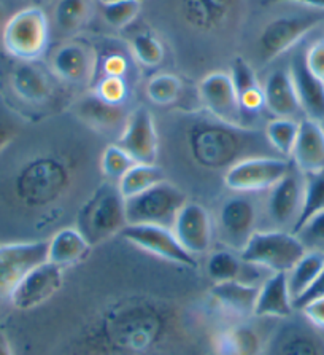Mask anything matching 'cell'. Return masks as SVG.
Instances as JSON below:
<instances>
[{"label": "cell", "instance_id": "cell-35", "mask_svg": "<svg viewBox=\"0 0 324 355\" xmlns=\"http://www.w3.org/2000/svg\"><path fill=\"white\" fill-rule=\"evenodd\" d=\"M99 8L107 26L123 31L138 19L143 10V0H115V2L99 3Z\"/></svg>", "mask_w": 324, "mask_h": 355}, {"label": "cell", "instance_id": "cell-22", "mask_svg": "<svg viewBox=\"0 0 324 355\" xmlns=\"http://www.w3.org/2000/svg\"><path fill=\"white\" fill-rule=\"evenodd\" d=\"M293 163L302 174L324 171V131L320 121L302 118L291 153Z\"/></svg>", "mask_w": 324, "mask_h": 355}, {"label": "cell", "instance_id": "cell-40", "mask_svg": "<svg viewBox=\"0 0 324 355\" xmlns=\"http://www.w3.org/2000/svg\"><path fill=\"white\" fill-rule=\"evenodd\" d=\"M278 355H324V352L321 343L315 336L302 331L286 336L280 346Z\"/></svg>", "mask_w": 324, "mask_h": 355}, {"label": "cell", "instance_id": "cell-1", "mask_svg": "<svg viewBox=\"0 0 324 355\" xmlns=\"http://www.w3.org/2000/svg\"><path fill=\"white\" fill-rule=\"evenodd\" d=\"M258 141L259 132L256 129H251V126L229 125L205 110L202 115H194L186 129L189 153L205 169L228 171L237 161L248 158L246 152Z\"/></svg>", "mask_w": 324, "mask_h": 355}, {"label": "cell", "instance_id": "cell-7", "mask_svg": "<svg viewBox=\"0 0 324 355\" xmlns=\"http://www.w3.org/2000/svg\"><path fill=\"white\" fill-rule=\"evenodd\" d=\"M70 184L69 166L56 157H42L19 172L16 190L27 206H46L61 198Z\"/></svg>", "mask_w": 324, "mask_h": 355}, {"label": "cell", "instance_id": "cell-49", "mask_svg": "<svg viewBox=\"0 0 324 355\" xmlns=\"http://www.w3.org/2000/svg\"><path fill=\"white\" fill-rule=\"evenodd\" d=\"M96 2H99V3H107V2H115V0H96Z\"/></svg>", "mask_w": 324, "mask_h": 355}, {"label": "cell", "instance_id": "cell-30", "mask_svg": "<svg viewBox=\"0 0 324 355\" xmlns=\"http://www.w3.org/2000/svg\"><path fill=\"white\" fill-rule=\"evenodd\" d=\"M164 179V171L159 168L156 163H135L126 174H124L120 180H118V190H120L121 196L126 199H131L134 196L140 195L148 188L154 187Z\"/></svg>", "mask_w": 324, "mask_h": 355}, {"label": "cell", "instance_id": "cell-21", "mask_svg": "<svg viewBox=\"0 0 324 355\" xmlns=\"http://www.w3.org/2000/svg\"><path fill=\"white\" fill-rule=\"evenodd\" d=\"M289 73L293 78L297 99L304 118L315 121L324 120V83L309 72L304 61V51H297L291 58Z\"/></svg>", "mask_w": 324, "mask_h": 355}, {"label": "cell", "instance_id": "cell-48", "mask_svg": "<svg viewBox=\"0 0 324 355\" xmlns=\"http://www.w3.org/2000/svg\"><path fill=\"white\" fill-rule=\"evenodd\" d=\"M7 19H8L7 8H5L3 2H2V0H0V34H2V29H3L5 23H7Z\"/></svg>", "mask_w": 324, "mask_h": 355}, {"label": "cell", "instance_id": "cell-17", "mask_svg": "<svg viewBox=\"0 0 324 355\" xmlns=\"http://www.w3.org/2000/svg\"><path fill=\"white\" fill-rule=\"evenodd\" d=\"M64 270L53 265L50 261H43L26 274V277L19 282L18 287L10 297L16 309L29 311L37 306H42L48 300L53 298L62 287Z\"/></svg>", "mask_w": 324, "mask_h": 355}, {"label": "cell", "instance_id": "cell-31", "mask_svg": "<svg viewBox=\"0 0 324 355\" xmlns=\"http://www.w3.org/2000/svg\"><path fill=\"white\" fill-rule=\"evenodd\" d=\"M324 212V171L304 174V198H302V209L299 218L291 230L297 233L312 217Z\"/></svg>", "mask_w": 324, "mask_h": 355}, {"label": "cell", "instance_id": "cell-16", "mask_svg": "<svg viewBox=\"0 0 324 355\" xmlns=\"http://www.w3.org/2000/svg\"><path fill=\"white\" fill-rule=\"evenodd\" d=\"M53 77L39 61H15L8 72V88L21 104L40 107L54 98Z\"/></svg>", "mask_w": 324, "mask_h": 355}, {"label": "cell", "instance_id": "cell-36", "mask_svg": "<svg viewBox=\"0 0 324 355\" xmlns=\"http://www.w3.org/2000/svg\"><path fill=\"white\" fill-rule=\"evenodd\" d=\"M243 261L228 250L213 252L207 260V272L215 284L240 281Z\"/></svg>", "mask_w": 324, "mask_h": 355}, {"label": "cell", "instance_id": "cell-38", "mask_svg": "<svg viewBox=\"0 0 324 355\" xmlns=\"http://www.w3.org/2000/svg\"><path fill=\"white\" fill-rule=\"evenodd\" d=\"M93 88L91 91L100 99H104L108 104L113 105H124L131 96V85H129L127 78L121 77H96L93 82Z\"/></svg>", "mask_w": 324, "mask_h": 355}, {"label": "cell", "instance_id": "cell-33", "mask_svg": "<svg viewBox=\"0 0 324 355\" xmlns=\"http://www.w3.org/2000/svg\"><path fill=\"white\" fill-rule=\"evenodd\" d=\"M299 121L293 118H272L264 128V137L275 152L285 158H291L293 153L297 132H299Z\"/></svg>", "mask_w": 324, "mask_h": 355}, {"label": "cell", "instance_id": "cell-37", "mask_svg": "<svg viewBox=\"0 0 324 355\" xmlns=\"http://www.w3.org/2000/svg\"><path fill=\"white\" fill-rule=\"evenodd\" d=\"M135 164V159L118 144H111L100 157V171L108 180L116 182Z\"/></svg>", "mask_w": 324, "mask_h": 355}, {"label": "cell", "instance_id": "cell-25", "mask_svg": "<svg viewBox=\"0 0 324 355\" xmlns=\"http://www.w3.org/2000/svg\"><path fill=\"white\" fill-rule=\"evenodd\" d=\"M91 244L77 227L59 230L48 241V261L61 270L77 265L89 254Z\"/></svg>", "mask_w": 324, "mask_h": 355}, {"label": "cell", "instance_id": "cell-10", "mask_svg": "<svg viewBox=\"0 0 324 355\" xmlns=\"http://www.w3.org/2000/svg\"><path fill=\"white\" fill-rule=\"evenodd\" d=\"M97 48L93 43L73 39L56 46L50 56V71L59 82L91 86L97 75Z\"/></svg>", "mask_w": 324, "mask_h": 355}, {"label": "cell", "instance_id": "cell-14", "mask_svg": "<svg viewBox=\"0 0 324 355\" xmlns=\"http://www.w3.org/2000/svg\"><path fill=\"white\" fill-rule=\"evenodd\" d=\"M116 144L131 155L135 163H156L159 137L154 116L148 107L140 105L129 112Z\"/></svg>", "mask_w": 324, "mask_h": 355}, {"label": "cell", "instance_id": "cell-28", "mask_svg": "<svg viewBox=\"0 0 324 355\" xmlns=\"http://www.w3.org/2000/svg\"><path fill=\"white\" fill-rule=\"evenodd\" d=\"M324 270V250H307L291 270L286 272L289 293L293 301L310 288Z\"/></svg>", "mask_w": 324, "mask_h": 355}, {"label": "cell", "instance_id": "cell-23", "mask_svg": "<svg viewBox=\"0 0 324 355\" xmlns=\"http://www.w3.org/2000/svg\"><path fill=\"white\" fill-rule=\"evenodd\" d=\"M293 311L286 272H273L259 288L253 315L261 319H288Z\"/></svg>", "mask_w": 324, "mask_h": 355}, {"label": "cell", "instance_id": "cell-45", "mask_svg": "<svg viewBox=\"0 0 324 355\" xmlns=\"http://www.w3.org/2000/svg\"><path fill=\"white\" fill-rule=\"evenodd\" d=\"M302 314L313 327L324 330V295L323 297L313 298L300 308Z\"/></svg>", "mask_w": 324, "mask_h": 355}, {"label": "cell", "instance_id": "cell-8", "mask_svg": "<svg viewBox=\"0 0 324 355\" xmlns=\"http://www.w3.org/2000/svg\"><path fill=\"white\" fill-rule=\"evenodd\" d=\"M188 201L180 188L162 180L140 195L126 199L127 225H159L172 228L180 209Z\"/></svg>", "mask_w": 324, "mask_h": 355}, {"label": "cell", "instance_id": "cell-26", "mask_svg": "<svg viewBox=\"0 0 324 355\" xmlns=\"http://www.w3.org/2000/svg\"><path fill=\"white\" fill-rule=\"evenodd\" d=\"M259 288L245 281L219 282L212 287V298L226 313L248 317L253 315Z\"/></svg>", "mask_w": 324, "mask_h": 355}, {"label": "cell", "instance_id": "cell-44", "mask_svg": "<svg viewBox=\"0 0 324 355\" xmlns=\"http://www.w3.org/2000/svg\"><path fill=\"white\" fill-rule=\"evenodd\" d=\"M19 125L15 112L7 104L0 102V153L18 136Z\"/></svg>", "mask_w": 324, "mask_h": 355}, {"label": "cell", "instance_id": "cell-50", "mask_svg": "<svg viewBox=\"0 0 324 355\" xmlns=\"http://www.w3.org/2000/svg\"><path fill=\"white\" fill-rule=\"evenodd\" d=\"M321 123V126H323V131H324V120L323 121H320Z\"/></svg>", "mask_w": 324, "mask_h": 355}, {"label": "cell", "instance_id": "cell-43", "mask_svg": "<svg viewBox=\"0 0 324 355\" xmlns=\"http://www.w3.org/2000/svg\"><path fill=\"white\" fill-rule=\"evenodd\" d=\"M304 61L313 77L324 83V34L309 43L304 50Z\"/></svg>", "mask_w": 324, "mask_h": 355}, {"label": "cell", "instance_id": "cell-27", "mask_svg": "<svg viewBox=\"0 0 324 355\" xmlns=\"http://www.w3.org/2000/svg\"><path fill=\"white\" fill-rule=\"evenodd\" d=\"M94 15V0H56L53 7V24L66 35H77Z\"/></svg>", "mask_w": 324, "mask_h": 355}, {"label": "cell", "instance_id": "cell-4", "mask_svg": "<svg viewBox=\"0 0 324 355\" xmlns=\"http://www.w3.org/2000/svg\"><path fill=\"white\" fill-rule=\"evenodd\" d=\"M51 19L39 5H29L8 16L0 45L13 61H40L50 48Z\"/></svg>", "mask_w": 324, "mask_h": 355}, {"label": "cell", "instance_id": "cell-13", "mask_svg": "<svg viewBox=\"0 0 324 355\" xmlns=\"http://www.w3.org/2000/svg\"><path fill=\"white\" fill-rule=\"evenodd\" d=\"M199 101L204 110L229 125H243L239 94L229 72L213 71L205 75L197 85Z\"/></svg>", "mask_w": 324, "mask_h": 355}, {"label": "cell", "instance_id": "cell-34", "mask_svg": "<svg viewBox=\"0 0 324 355\" xmlns=\"http://www.w3.org/2000/svg\"><path fill=\"white\" fill-rule=\"evenodd\" d=\"M216 346L221 355H256L259 338L255 330L240 325L221 333Z\"/></svg>", "mask_w": 324, "mask_h": 355}, {"label": "cell", "instance_id": "cell-20", "mask_svg": "<svg viewBox=\"0 0 324 355\" xmlns=\"http://www.w3.org/2000/svg\"><path fill=\"white\" fill-rule=\"evenodd\" d=\"M264 109L273 118H293L302 114L299 99L288 67L273 69L262 85Z\"/></svg>", "mask_w": 324, "mask_h": 355}, {"label": "cell", "instance_id": "cell-47", "mask_svg": "<svg viewBox=\"0 0 324 355\" xmlns=\"http://www.w3.org/2000/svg\"><path fill=\"white\" fill-rule=\"evenodd\" d=\"M0 355H13L12 347H10V343L2 328H0Z\"/></svg>", "mask_w": 324, "mask_h": 355}, {"label": "cell", "instance_id": "cell-42", "mask_svg": "<svg viewBox=\"0 0 324 355\" xmlns=\"http://www.w3.org/2000/svg\"><path fill=\"white\" fill-rule=\"evenodd\" d=\"M296 236L304 242L307 250H324V212L312 217Z\"/></svg>", "mask_w": 324, "mask_h": 355}, {"label": "cell", "instance_id": "cell-12", "mask_svg": "<svg viewBox=\"0 0 324 355\" xmlns=\"http://www.w3.org/2000/svg\"><path fill=\"white\" fill-rule=\"evenodd\" d=\"M120 234L129 244L162 260L186 268H197L196 257L183 249L172 228L159 225H126Z\"/></svg>", "mask_w": 324, "mask_h": 355}, {"label": "cell", "instance_id": "cell-6", "mask_svg": "<svg viewBox=\"0 0 324 355\" xmlns=\"http://www.w3.org/2000/svg\"><path fill=\"white\" fill-rule=\"evenodd\" d=\"M307 252V247L288 230H256L242 247L240 258L248 266L270 272H288Z\"/></svg>", "mask_w": 324, "mask_h": 355}, {"label": "cell", "instance_id": "cell-24", "mask_svg": "<svg viewBox=\"0 0 324 355\" xmlns=\"http://www.w3.org/2000/svg\"><path fill=\"white\" fill-rule=\"evenodd\" d=\"M75 114L84 125L100 132H110L115 129H123L126 123L127 112L124 105L108 104L93 91L86 93L75 104Z\"/></svg>", "mask_w": 324, "mask_h": 355}, {"label": "cell", "instance_id": "cell-39", "mask_svg": "<svg viewBox=\"0 0 324 355\" xmlns=\"http://www.w3.org/2000/svg\"><path fill=\"white\" fill-rule=\"evenodd\" d=\"M97 75H105V77H121L129 78V72H131V66L134 59L131 53H123L121 50H110L105 55H100L97 51Z\"/></svg>", "mask_w": 324, "mask_h": 355}, {"label": "cell", "instance_id": "cell-19", "mask_svg": "<svg viewBox=\"0 0 324 355\" xmlns=\"http://www.w3.org/2000/svg\"><path fill=\"white\" fill-rule=\"evenodd\" d=\"M258 209L253 199L245 193L224 199L218 214L221 238L235 249L242 250L250 236L256 231Z\"/></svg>", "mask_w": 324, "mask_h": 355}, {"label": "cell", "instance_id": "cell-18", "mask_svg": "<svg viewBox=\"0 0 324 355\" xmlns=\"http://www.w3.org/2000/svg\"><path fill=\"white\" fill-rule=\"evenodd\" d=\"M175 238L192 257L207 254L212 247L213 225L207 209L199 202H185L172 225Z\"/></svg>", "mask_w": 324, "mask_h": 355}, {"label": "cell", "instance_id": "cell-11", "mask_svg": "<svg viewBox=\"0 0 324 355\" xmlns=\"http://www.w3.org/2000/svg\"><path fill=\"white\" fill-rule=\"evenodd\" d=\"M46 260L48 241L0 244V301L10 300L26 274Z\"/></svg>", "mask_w": 324, "mask_h": 355}, {"label": "cell", "instance_id": "cell-41", "mask_svg": "<svg viewBox=\"0 0 324 355\" xmlns=\"http://www.w3.org/2000/svg\"><path fill=\"white\" fill-rule=\"evenodd\" d=\"M229 75L232 78V83L235 86L237 94H240L246 89L256 88V86L261 85L256 77L255 69H253L251 64L242 56H237L234 61H232Z\"/></svg>", "mask_w": 324, "mask_h": 355}, {"label": "cell", "instance_id": "cell-46", "mask_svg": "<svg viewBox=\"0 0 324 355\" xmlns=\"http://www.w3.org/2000/svg\"><path fill=\"white\" fill-rule=\"evenodd\" d=\"M323 295H324V270L321 271L320 276L316 277V281L310 285V288L307 290L305 293H302L299 298H296L293 301L294 309H300L302 306H304L305 303H309L310 300L318 298V297H323Z\"/></svg>", "mask_w": 324, "mask_h": 355}, {"label": "cell", "instance_id": "cell-29", "mask_svg": "<svg viewBox=\"0 0 324 355\" xmlns=\"http://www.w3.org/2000/svg\"><path fill=\"white\" fill-rule=\"evenodd\" d=\"M127 50L135 64L145 69L159 67L165 59V48L153 31H140L129 39Z\"/></svg>", "mask_w": 324, "mask_h": 355}, {"label": "cell", "instance_id": "cell-5", "mask_svg": "<svg viewBox=\"0 0 324 355\" xmlns=\"http://www.w3.org/2000/svg\"><path fill=\"white\" fill-rule=\"evenodd\" d=\"M126 225V201L113 182L97 188L81 206L77 220V228L91 245L120 234Z\"/></svg>", "mask_w": 324, "mask_h": 355}, {"label": "cell", "instance_id": "cell-32", "mask_svg": "<svg viewBox=\"0 0 324 355\" xmlns=\"http://www.w3.org/2000/svg\"><path fill=\"white\" fill-rule=\"evenodd\" d=\"M183 91H185L183 80L177 73L170 72L154 73L145 86L148 101L159 107L174 105L175 102L180 101Z\"/></svg>", "mask_w": 324, "mask_h": 355}, {"label": "cell", "instance_id": "cell-2", "mask_svg": "<svg viewBox=\"0 0 324 355\" xmlns=\"http://www.w3.org/2000/svg\"><path fill=\"white\" fill-rule=\"evenodd\" d=\"M180 29L197 39H226L242 28L250 0H158Z\"/></svg>", "mask_w": 324, "mask_h": 355}, {"label": "cell", "instance_id": "cell-9", "mask_svg": "<svg viewBox=\"0 0 324 355\" xmlns=\"http://www.w3.org/2000/svg\"><path fill=\"white\" fill-rule=\"evenodd\" d=\"M291 169V161L277 157H248L224 172V187L235 193L270 190Z\"/></svg>", "mask_w": 324, "mask_h": 355}, {"label": "cell", "instance_id": "cell-15", "mask_svg": "<svg viewBox=\"0 0 324 355\" xmlns=\"http://www.w3.org/2000/svg\"><path fill=\"white\" fill-rule=\"evenodd\" d=\"M304 198V174L291 163V169L269 190L267 215L277 230L291 231L299 218Z\"/></svg>", "mask_w": 324, "mask_h": 355}, {"label": "cell", "instance_id": "cell-3", "mask_svg": "<svg viewBox=\"0 0 324 355\" xmlns=\"http://www.w3.org/2000/svg\"><path fill=\"white\" fill-rule=\"evenodd\" d=\"M280 7L261 26L256 37V56L261 64L277 61L299 43L324 29V10L293 2H272Z\"/></svg>", "mask_w": 324, "mask_h": 355}]
</instances>
